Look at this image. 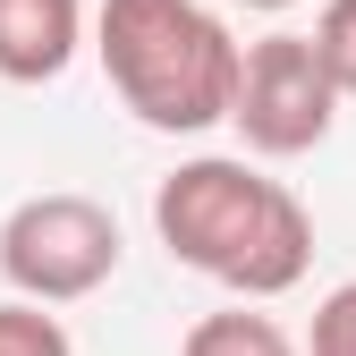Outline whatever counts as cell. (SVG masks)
<instances>
[{
    "instance_id": "1",
    "label": "cell",
    "mask_w": 356,
    "mask_h": 356,
    "mask_svg": "<svg viewBox=\"0 0 356 356\" xmlns=\"http://www.w3.org/2000/svg\"><path fill=\"white\" fill-rule=\"evenodd\" d=\"M153 229L187 272L238 289V297H289L314 263V212L254 161L204 153L178 161L153 187Z\"/></svg>"
},
{
    "instance_id": "2",
    "label": "cell",
    "mask_w": 356,
    "mask_h": 356,
    "mask_svg": "<svg viewBox=\"0 0 356 356\" xmlns=\"http://www.w3.org/2000/svg\"><path fill=\"white\" fill-rule=\"evenodd\" d=\"M94 51H102L111 94L161 136H195V127L229 119L238 34L204 0H102Z\"/></svg>"
},
{
    "instance_id": "3",
    "label": "cell",
    "mask_w": 356,
    "mask_h": 356,
    "mask_svg": "<svg viewBox=\"0 0 356 356\" xmlns=\"http://www.w3.org/2000/svg\"><path fill=\"white\" fill-rule=\"evenodd\" d=\"M119 272V220L94 195H26L0 220V280L34 305H76Z\"/></svg>"
},
{
    "instance_id": "4",
    "label": "cell",
    "mask_w": 356,
    "mask_h": 356,
    "mask_svg": "<svg viewBox=\"0 0 356 356\" xmlns=\"http://www.w3.org/2000/svg\"><path fill=\"white\" fill-rule=\"evenodd\" d=\"M339 119V85L323 76L305 34H263L238 51V85H229V127L246 136V153L263 161H297L331 136Z\"/></svg>"
},
{
    "instance_id": "5",
    "label": "cell",
    "mask_w": 356,
    "mask_h": 356,
    "mask_svg": "<svg viewBox=\"0 0 356 356\" xmlns=\"http://www.w3.org/2000/svg\"><path fill=\"white\" fill-rule=\"evenodd\" d=\"M85 42V0H0V76L51 85Z\"/></svg>"
},
{
    "instance_id": "6",
    "label": "cell",
    "mask_w": 356,
    "mask_h": 356,
    "mask_svg": "<svg viewBox=\"0 0 356 356\" xmlns=\"http://www.w3.org/2000/svg\"><path fill=\"white\" fill-rule=\"evenodd\" d=\"M178 356H297V339L272 314H246V305H238V314H204Z\"/></svg>"
},
{
    "instance_id": "7",
    "label": "cell",
    "mask_w": 356,
    "mask_h": 356,
    "mask_svg": "<svg viewBox=\"0 0 356 356\" xmlns=\"http://www.w3.org/2000/svg\"><path fill=\"white\" fill-rule=\"evenodd\" d=\"M314 60H323V76L339 85V102H356V0H323V17H314Z\"/></svg>"
},
{
    "instance_id": "8",
    "label": "cell",
    "mask_w": 356,
    "mask_h": 356,
    "mask_svg": "<svg viewBox=\"0 0 356 356\" xmlns=\"http://www.w3.org/2000/svg\"><path fill=\"white\" fill-rule=\"evenodd\" d=\"M0 356H76V348H68L60 314H42L34 297H9L0 305Z\"/></svg>"
},
{
    "instance_id": "9",
    "label": "cell",
    "mask_w": 356,
    "mask_h": 356,
    "mask_svg": "<svg viewBox=\"0 0 356 356\" xmlns=\"http://www.w3.org/2000/svg\"><path fill=\"white\" fill-rule=\"evenodd\" d=\"M305 356H356V280H339L314 305V331H305Z\"/></svg>"
},
{
    "instance_id": "10",
    "label": "cell",
    "mask_w": 356,
    "mask_h": 356,
    "mask_svg": "<svg viewBox=\"0 0 356 356\" xmlns=\"http://www.w3.org/2000/svg\"><path fill=\"white\" fill-rule=\"evenodd\" d=\"M238 9H263V17H280V9H297V0H238Z\"/></svg>"
}]
</instances>
